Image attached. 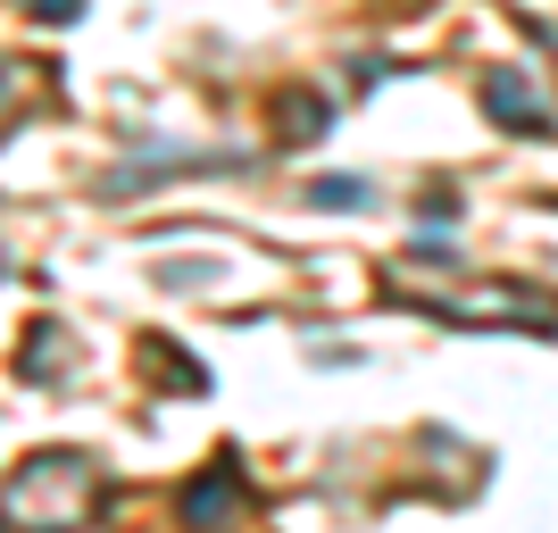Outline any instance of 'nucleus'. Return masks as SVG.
Returning a JSON list of instances; mask_svg holds the SVG:
<instances>
[{
    "mask_svg": "<svg viewBox=\"0 0 558 533\" xmlns=\"http://www.w3.org/2000/svg\"><path fill=\"white\" fill-rule=\"evenodd\" d=\"M484 109L500 117L509 134H525V142L550 134V109H542V93L525 84V68H492V75H484Z\"/></svg>",
    "mask_w": 558,
    "mask_h": 533,
    "instance_id": "nucleus-2",
    "label": "nucleus"
},
{
    "mask_svg": "<svg viewBox=\"0 0 558 533\" xmlns=\"http://www.w3.org/2000/svg\"><path fill=\"white\" fill-rule=\"evenodd\" d=\"M17 367H25V375H50V367H59V334H50V325L34 334V342H25V359H17Z\"/></svg>",
    "mask_w": 558,
    "mask_h": 533,
    "instance_id": "nucleus-6",
    "label": "nucleus"
},
{
    "mask_svg": "<svg viewBox=\"0 0 558 533\" xmlns=\"http://www.w3.org/2000/svg\"><path fill=\"white\" fill-rule=\"evenodd\" d=\"M417 217H425V226H450V217H459V192H425Z\"/></svg>",
    "mask_w": 558,
    "mask_h": 533,
    "instance_id": "nucleus-8",
    "label": "nucleus"
},
{
    "mask_svg": "<svg viewBox=\"0 0 558 533\" xmlns=\"http://www.w3.org/2000/svg\"><path fill=\"white\" fill-rule=\"evenodd\" d=\"M308 201H317V209H375V184L367 175H317V184H308Z\"/></svg>",
    "mask_w": 558,
    "mask_h": 533,
    "instance_id": "nucleus-3",
    "label": "nucleus"
},
{
    "mask_svg": "<svg viewBox=\"0 0 558 533\" xmlns=\"http://www.w3.org/2000/svg\"><path fill=\"white\" fill-rule=\"evenodd\" d=\"M276 117H283V142H317V134H326V100H317V93H283Z\"/></svg>",
    "mask_w": 558,
    "mask_h": 533,
    "instance_id": "nucleus-4",
    "label": "nucleus"
},
{
    "mask_svg": "<svg viewBox=\"0 0 558 533\" xmlns=\"http://www.w3.org/2000/svg\"><path fill=\"white\" fill-rule=\"evenodd\" d=\"M233 509H242V467H233V450L209 459L184 492H175V517H184V525H226Z\"/></svg>",
    "mask_w": 558,
    "mask_h": 533,
    "instance_id": "nucleus-1",
    "label": "nucleus"
},
{
    "mask_svg": "<svg viewBox=\"0 0 558 533\" xmlns=\"http://www.w3.org/2000/svg\"><path fill=\"white\" fill-rule=\"evenodd\" d=\"M25 17H43V25H75V17H84V0H25Z\"/></svg>",
    "mask_w": 558,
    "mask_h": 533,
    "instance_id": "nucleus-7",
    "label": "nucleus"
},
{
    "mask_svg": "<svg viewBox=\"0 0 558 533\" xmlns=\"http://www.w3.org/2000/svg\"><path fill=\"white\" fill-rule=\"evenodd\" d=\"M142 367H150V375H175V384H184V392H209V375L192 367L184 350H167V342H142Z\"/></svg>",
    "mask_w": 558,
    "mask_h": 533,
    "instance_id": "nucleus-5",
    "label": "nucleus"
}]
</instances>
